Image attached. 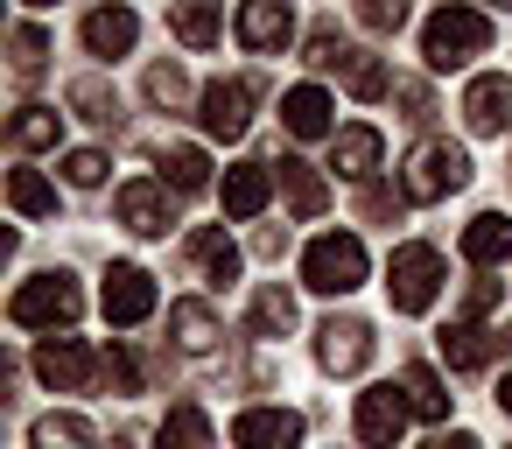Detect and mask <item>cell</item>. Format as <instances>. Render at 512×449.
<instances>
[{
  "instance_id": "1",
  "label": "cell",
  "mask_w": 512,
  "mask_h": 449,
  "mask_svg": "<svg viewBox=\"0 0 512 449\" xmlns=\"http://www.w3.org/2000/svg\"><path fill=\"white\" fill-rule=\"evenodd\" d=\"M491 50V15H477V8H435L428 22H421V57H428V71H463L470 57H484Z\"/></svg>"
},
{
  "instance_id": "2",
  "label": "cell",
  "mask_w": 512,
  "mask_h": 449,
  "mask_svg": "<svg viewBox=\"0 0 512 449\" xmlns=\"http://www.w3.org/2000/svg\"><path fill=\"white\" fill-rule=\"evenodd\" d=\"M435 295H442V253H435L428 239L393 246V260H386V302H393L400 316H428Z\"/></svg>"
},
{
  "instance_id": "3",
  "label": "cell",
  "mask_w": 512,
  "mask_h": 449,
  "mask_svg": "<svg viewBox=\"0 0 512 449\" xmlns=\"http://www.w3.org/2000/svg\"><path fill=\"white\" fill-rule=\"evenodd\" d=\"M470 183V155L456 148V141H421L414 155H407V169H400V197L407 204H442V197H456Z\"/></svg>"
},
{
  "instance_id": "4",
  "label": "cell",
  "mask_w": 512,
  "mask_h": 449,
  "mask_svg": "<svg viewBox=\"0 0 512 449\" xmlns=\"http://www.w3.org/2000/svg\"><path fill=\"white\" fill-rule=\"evenodd\" d=\"M8 316H15L22 330H71V323L85 316V295H78V281H71V274H36V281H22V288H15Z\"/></svg>"
},
{
  "instance_id": "5",
  "label": "cell",
  "mask_w": 512,
  "mask_h": 449,
  "mask_svg": "<svg viewBox=\"0 0 512 449\" xmlns=\"http://www.w3.org/2000/svg\"><path fill=\"white\" fill-rule=\"evenodd\" d=\"M302 281H309L316 295H351V288H365V246H358V232H323V239H309Z\"/></svg>"
},
{
  "instance_id": "6",
  "label": "cell",
  "mask_w": 512,
  "mask_h": 449,
  "mask_svg": "<svg viewBox=\"0 0 512 449\" xmlns=\"http://www.w3.org/2000/svg\"><path fill=\"white\" fill-rule=\"evenodd\" d=\"M372 351H379V337H372V323H365V316H330V323L316 330V365H323V372H337V379L365 372V365H372Z\"/></svg>"
},
{
  "instance_id": "7",
  "label": "cell",
  "mask_w": 512,
  "mask_h": 449,
  "mask_svg": "<svg viewBox=\"0 0 512 449\" xmlns=\"http://www.w3.org/2000/svg\"><path fill=\"white\" fill-rule=\"evenodd\" d=\"M99 309H106V323H120V330H134V323H148V316H155V274H148V267H134V260H120V267H106V288H99Z\"/></svg>"
},
{
  "instance_id": "8",
  "label": "cell",
  "mask_w": 512,
  "mask_h": 449,
  "mask_svg": "<svg viewBox=\"0 0 512 449\" xmlns=\"http://www.w3.org/2000/svg\"><path fill=\"white\" fill-rule=\"evenodd\" d=\"M197 120H204L211 141H239L253 127V85L246 78H211L204 99H197Z\"/></svg>"
},
{
  "instance_id": "9",
  "label": "cell",
  "mask_w": 512,
  "mask_h": 449,
  "mask_svg": "<svg viewBox=\"0 0 512 449\" xmlns=\"http://www.w3.org/2000/svg\"><path fill=\"white\" fill-rule=\"evenodd\" d=\"M407 393L400 386H365L358 393V442L365 449H400V435H407Z\"/></svg>"
},
{
  "instance_id": "10",
  "label": "cell",
  "mask_w": 512,
  "mask_h": 449,
  "mask_svg": "<svg viewBox=\"0 0 512 449\" xmlns=\"http://www.w3.org/2000/svg\"><path fill=\"white\" fill-rule=\"evenodd\" d=\"M232 36H239V50H253V57H281L288 36H295L288 0H246V8L232 15Z\"/></svg>"
},
{
  "instance_id": "11",
  "label": "cell",
  "mask_w": 512,
  "mask_h": 449,
  "mask_svg": "<svg viewBox=\"0 0 512 449\" xmlns=\"http://www.w3.org/2000/svg\"><path fill=\"white\" fill-rule=\"evenodd\" d=\"M92 372H99V358H92V344H78V337H50V344L36 351V379H43L50 393H85Z\"/></svg>"
},
{
  "instance_id": "12",
  "label": "cell",
  "mask_w": 512,
  "mask_h": 449,
  "mask_svg": "<svg viewBox=\"0 0 512 449\" xmlns=\"http://www.w3.org/2000/svg\"><path fill=\"white\" fill-rule=\"evenodd\" d=\"M239 449H302V414L295 407H246L232 421Z\"/></svg>"
},
{
  "instance_id": "13",
  "label": "cell",
  "mask_w": 512,
  "mask_h": 449,
  "mask_svg": "<svg viewBox=\"0 0 512 449\" xmlns=\"http://www.w3.org/2000/svg\"><path fill=\"white\" fill-rule=\"evenodd\" d=\"M330 113H337V99H330L323 85H295V92H281V127H288L295 141H323V134L337 141V120H330Z\"/></svg>"
},
{
  "instance_id": "14",
  "label": "cell",
  "mask_w": 512,
  "mask_h": 449,
  "mask_svg": "<svg viewBox=\"0 0 512 449\" xmlns=\"http://www.w3.org/2000/svg\"><path fill=\"white\" fill-rule=\"evenodd\" d=\"M463 120H470V134H505V127H512V78H498V71L470 78Z\"/></svg>"
},
{
  "instance_id": "15",
  "label": "cell",
  "mask_w": 512,
  "mask_h": 449,
  "mask_svg": "<svg viewBox=\"0 0 512 449\" xmlns=\"http://www.w3.org/2000/svg\"><path fill=\"white\" fill-rule=\"evenodd\" d=\"M435 344H442V358H449L456 372H484V365H491V358H498V351L512 344V330H484V323H449V330H442Z\"/></svg>"
},
{
  "instance_id": "16",
  "label": "cell",
  "mask_w": 512,
  "mask_h": 449,
  "mask_svg": "<svg viewBox=\"0 0 512 449\" xmlns=\"http://www.w3.org/2000/svg\"><path fill=\"white\" fill-rule=\"evenodd\" d=\"M120 225L141 232V239H162V232L176 225L169 190H162V183H127V190H120Z\"/></svg>"
},
{
  "instance_id": "17",
  "label": "cell",
  "mask_w": 512,
  "mask_h": 449,
  "mask_svg": "<svg viewBox=\"0 0 512 449\" xmlns=\"http://www.w3.org/2000/svg\"><path fill=\"white\" fill-rule=\"evenodd\" d=\"M134 36H141V15H134V8H92V15H85V50H92L99 64L127 57Z\"/></svg>"
},
{
  "instance_id": "18",
  "label": "cell",
  "mask_w": 512,
  "mask_h": 449,
  "mask_svg": "<svg viewBox=\"0 0 512 449\" xmlns=\"http://www.w3.org/2000/svg\"><path fill=\"white\" fill-rule=\"evenodd\" d=\"M379 155H386V141H379V127H344V134L330 141V169H337L344 183H372V169H379Z\"/></svg>"
},
{
  "instance_id": "19",
  "label": "cell",
  "mask_w": 512,
  "mask_h": 449,
  "mask_svg": "<svg viewBox=\"0 0 512 449\" xmlns=\"http://www.w3.org/2000/svg\"><path fill=\"white\" fill-rule=\"evenodd\" d=\"M267 190H274V169L267 162H232L225 169V218H260L267 211Z\"/></svg>"
},
{
  "instance_id": "20",
  "label": "cell",
  "mask_w": 512,
  "mask_h": 449,
  "mask_svg": "<svg viewBox=\"0 0 512 449\" xmlns=\"http://www.w3.org/2000/svg\"><path fill=\"white\" fill-rule=\"evenodd\" d=\"M190 267L204 274V288H232V281H239V246L225 239V225L190 232Z\"/></svg>"
},
{
  "instance_id": "21",
  "label": "cell",
  "mask_w": 512,
  "mask_h": 449,
  "mask_svg": "<svg viewBox=\"0 0 512 449\" xmlns=\"http://www.w3.org/2000/svg\"><path fill=\"white\" fill-rule=\"evenodd\" d=\"M463 260L470 267H505L512 260V218L505 211H477L463 225Z\"/></svg>"
},
{
  "instance_id": "22",
  "label": "cell",
  "mask_w": 512,
  "mask_h": 449,
  "mask_svg": "<svg viewBox=\"0 0 512 449\" xmlns=\"http://www.w3.org/2000/svg\"><path fill=\"white\" fill-rule=\"evenodd\" d=\"M169 330H176V344H183L190 358H204V351L225 337L218 316H211V302H197V295H190V302H169Z\"/></svg>"
},
{
  "instance_id": "23",
  "label": "cell",
  "mask_w": 512,
  "mask_h": 449,
  "mask_svg": "<svg viewBox=\"0 0 512 449\" xmlns=\"http://www.w3.org/2000/svg\"><path fill=\"white\" fill-rule=\"evenodd\" d=\"M155 449H211V414L197 400H176L155 428Z\"/></svg>"
},
{
  "instance_id": "24",
  "label": "cell",
  "mask_w": 512,
  "mask_h": 449,
  "mask_svg": "<svg viewBox=\"0 0 512 449\" xmlns=\"http://www.w3.org/2000/svg\"><path fill=\"white\" fill-rule=\"evenodd\" d=\"M169 36L190 43V50H211L225 36V8H204V0H176L169 8Z\"/></svg>"
},
{
  "instance_id": "25",
  "label": "cell",
  "mask_w": 512,
  "mask_h": 449,
  "mask_svg": "<svg viewBox=\"0 0 512 449\" xmlns=\"http://www.w3.org/2000/svg\"><path fill=\"white\" fill-rule=\"evenodd\" d=\"M8 141H15L22 155H36V148H57V141H64V113H57V106H15V120H8Z\"/></svg>"
},
{
  "instance_id": "26",
  "label": "cell",
  "mask_w": 512,
  "mask_h": 449,
  "mask_svg": "<svg viewBox=\"0 0 512 449\" xmlns=\"http://www.w3.org/2000/svg\"><path fill=\"white\" fill-rule=\"evenodd\" d=\"M204 183H211V162H204V148H190V141L162 148V190H176V197H197Z\"/></svg>"
},
{
  "instance_id": "27",
  "label": "cell",
  "mask_w": 512,
  "mask_h": 449,
  "mask_svg": "<svg viewBox=\"0 0 512 449\" xmlns=\"http://www.w3.org/2000/svg\"><path fill=\"white\" fill-rule=\"evenodd\" d=\"M29 449H99V428L85 414H43L29 428Z\"/></svg>"
},
{
  "instance_id": "28",
  "label": "cell",
  "mask_w": 512,
  "mask_h": 449,
  "mask_svg": "<svg viewBox=\"0 0 512 449\" xmlns=\"http://www.w3.org/2000/svg\"><path fill=\"white\" fill-rule=\"evenodd\" d=\"M281 183H288V204H295V218H323V176L309 169V162H295V155H281Z\"/></svg>"
},
{
  "instance_id": "29",
  "label": "cell",
  "mask_w": 512,
  "mask_h": 449,
  "mask_svg": "<svg viewBox=\"0 0 512 449\" xmlns=\"http://www.w3.org/2000/svg\"><path fill=\"white\" fill-rule=\"evenodd\" d=\"M8 204L22 218H57V183H43L36 169H8Z\"/></svg>"
},
{
  "instance_id": "30",
  "label": "cell",
  "mask_w": 512,
  "mask_h": 449,
  "mask_svg": "<svg viewBox=\"0 0 512 449\" xmlns=\"http://www.w3.org/2000/svg\"><path fill=\"white\" fill-rule=\"evenodd\" d=\"M400 393H407V407H414L421 421H442V414H449V393H442L435 365H407V372H400Z\"/></svg>"
},
{
  "instance_id": "31",
  "label": "cell",
  "mask_w": 512,
  "mask_h": 449,
  "mask_svg": "<svg viewBox=\"0 0 512 449\" xmlns=\"http://www.w3.org/2000/svg\"><path fill=\"white\" fill-rule=\"evenodd\" d=\"M281 330H295V295L281 281H267L253 295V337H281Z\"/></svg>"
},
{
  "instance_id": "32",
  "label": "cell",
  "mask_w": 512,
  "mask_h": 449,
  "mask_svg": "<svg viewBox=\"0 0 512 449\" xmlns=\"http://www.w3.org/2000/svg\"><path fill=\"white\" fill-rule=\"evenodd\" d=\"M344 85H351V99H386L393 92V78H386V64L372 50H351L344 57Z\"/></svg>"
},
{
  "instance_id": "33",
  "label": "cell",
  "mask_w": 512,
  "mask_h": 449,
  "mask_svg": "<svg viewBox=\"0 0 512 449\" xmlns=\"http://www.w3.org/2000/svg\"><path fill=\"white\" fill-rule=\"evenodd\" d=\"M8 50H15V71H22V78H36L43 57H50V43H43L36 22H15V29H8Z\"/></svg>"
},
{
  "instance_id": "34",
  "label": "cell",
  "mask_w": 512,
  "mask_h": 449,
  "mask_svg": "<svg viewBox=\"0 0 512 449\" xmlns=\"http://www.w3.org/2000/svg\"><path fill=\"white\" fill-rule=\"evenodd\" d=\"M71 106H78L85 120H99V127H113V120H120V99H113L99 78H78V85H71Z\"/></svg>"
},
{
  "instance_id": "35",
  "label": "cell",
  "mask_w": 512,
  "mask_h": 449,
  "mask_svg": "<svg viewBox=\"0 0 512 449\" xmlns=\"http://www.w3.org/2000/svg\"><path fill=\"white\" fill-rule=\"evenodd\" d=\"M302 64H316V71H337L344 64V36H337V15H323L316 29H309V57Z\"/></svg>"
},
{
  "instance_id": "36",
  "label": "cell",
  "mask_w": 512,
  "mask_h": 449,
  "mask_svg": "<svg viewBox=\"0 0 512 449\" xmlns=\"http://www.w3.org/2000/svg\"><path fill=\"white\" fill-rule=\"evenodd\" d=\"M148 99L176 113V106L190 99V85H183V71H176V64H155V71H148Z\"/></svg>"
},
{
  "instance_id": "37",
  "label": "cell",
  "mask_w": 512,
  "mask_h": 449,
  "mask_svg": "<svg viewBox=\"0 0 512 449\" xmlns=\"http://www.w3.org/2000/svg\"><path fill=\"white\" fill-rule=\"evenodd\" d=\"M106 169H113V162H106L99 148H78V155H64V176H71L78 190H99V183H106Z\"/></svg>"
},
{
  "instance_id": "38",
  "label": "cell",
  "mask_w": 512,
  "mask_h": 449,
  "mask_svg": "<svg viewBox=\"0 0 512 449\" xmlns=\"http://www.w3.org/2000/svg\"><path fill=\"white\" fill-rule=\"evenodd\" d=\"M358 22H365V29H379V36H393V29L407 22V8H400V0H365Z\"/></svg>"
},
{
  "instance_id": "39",
  "label": "cell",
  "mask_w": 512,
  "mask_h": 449,
  "mask_svg": "<svg viewBox=\"0 0 512 449\" xmlns=\"http://www.w3.org/2000/svg\"><path fill=\"white\" fill-rule=\"evenodd\" d=\"M106 379H113V393H141V365H134V351H120V344H113Z\"/></svg>"
},
{
  "instance_id": "40",
  "label": "cell",
  "mask_w": 512,
  "mask_h": 449,
  "mask_svg": "<svg viewBox=\"0 0 512 449\" xmlns=\"http://www.w3.org/2000/svg\"><path fill=\"white\" fill-rule=\"evenodd\" d=\"M393 99H400V106H407V113H400V120H428V113H435V106H428V92H421V85H393Z\"/></svg>"
},
{
  "instance_id": "41",
  "label": "cell",
  "mask_w": 512,
  "mask_h": 449,
  "mask_svg": "<svg viewBox=\"0 0 512 449\" xmlns=\"http://www.w3.org/2000/svg\"><path fill=\"white\" fill-rule=\"evenodd\" d=\"M491 302H498V281H477V288H470V302H463V323H477Z\"/></svg>"
},
{
  "instance_id": "42",
  "label": "cell",
  "mask_w": 512,
  "mask_h": 449,
  "mask_svg": "<svg viewBox=\"0 0 512 449\" xmlns=\"http://www.w3.org/2000/svg\"><path fill=\"white\" fill-rule=\"evenodd\" d=\"M407 197H386V190H365V218H393Z\"/></svg>"
},
{
  "instance_id": "43",
  "label": "cell",
  "mask_w": 512,
  "mask_h": 449,
  "mask_svg": "<svg viewBox=\"0 0 512 449\" xmlns=\"http://www.w3.org/2000/svg\"><path fill=\"white\" fill-rule=\"evenodd\" d=\"M428 449H477V435H435Z\"/></svg>"
},
{
  "instance_id": "44",
  "label": "cell",
  "mask_w": 512,
  "mask_h": 449,
  "mask_svg": "<svg viewBox=\"0 0 512 449\" xmlns=\"http://www.w3.org/2000/svg\"><path fill=\"white\" fill-rule=\"evenodd\" d=\"M498 407H505V414H512V372H505V386H498Z\"/></svg>"
},
{
  "instance_id": "45",
  "label": "cell",
  "mask_w": 512,
  "mask_h": 449,
  "mask_svg": "<svg viewBox=\"0 0 512 449\" xmlns=\"http://www.w3.org/2000/svg\"><path fill=\"white\" fill-rule=\"evenodd\" d=\"M113 449H134V442H113Z\"/></svg>"
}]
</instances>
